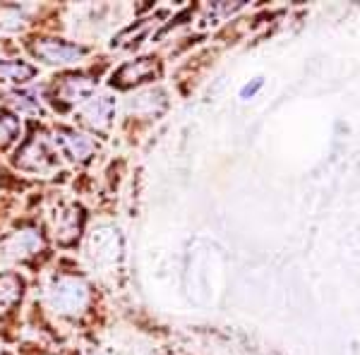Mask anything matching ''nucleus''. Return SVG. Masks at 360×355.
Here are the masks:
<instances>
[{
    "instance_id": "nucleus-1",
    "label": "nucleus",
    "mask_w": 360,
    "mask_h": 355,
    "mask_svg": "<svg viewBox=\"0 0 360 355\" xmlns=\"http://www.w3.org/2000/svg\"><path fill=\"white\" fill-rule=\"evenodd\" d=\"M86 300H89V290L77 278H60L51 290V302L63 314H77L84 310Z\"/></svg>"
},
{
    "instance_id": "nucleus-2",
    "label": "nucleus",
    "mask_w": 360,
    "mask_h": 355,
    "mask_svg": "<svg viewBox=\"0 0 360 355\" xmlns=\"http://www.w3.org/2000/svg\"><path fill=\"white\" fill-rule=\"evenodd\" d=\"M34 53L41 60L51 63V65H68V63H75L77 58H82L84 49L77 44L60 41V39H44V41L34 46Z\"/></svg>"
},
{
    "instance_id": "nucleus-3",
    "label": "nucleus",
    "mask_w": 360,
    "mask_h": 355,
    "mask_svg": "<svg viewBox=\"0 0 360 355\" xmlns=\"http://www.w3.org/2000/svg\"><path fill=\"white\" fill-rule=\"evenodd\" d=\"M17 166H22L25 171H44L46 166H53V159H51V151L46 149L44 142L32 139L17 154Z\"/></svg>"
},
{
    "instance_id": "nucleus-4",
    "label": "nucleus",
    "mask_w": 360,
    "mask_h": 355,
    "mask_svg": "<svg viewBox=\"0 0 360 355\" xmlns=\"http://www.w3.org/2000/svg\"><path fill=\"white\" fill-rule=\"evenodd\" d=\"M56 142L60 144L63 154L70 156L72 161H84L86 156L94 151V144H91V139L84 137V135H79V132H75V130H58Z\"/></svg>"
},
{
    "instance_id": "nucleus-5",
    "label": "nucleus",
    "mask_w": 360,
    "mask_h": 355,
    "mask_svg": "<svg viewBox=\"0 0 360 355\" xmlns=\"http://www.w3.org/2000/svg\"><path fill=\"white\" fill-rule=\"evenodd\" d=\"M91 89H94V82H91L86 75H72V77H65L60 84H58L56 94L63 98V101H82L91 94Z\"/></svg>"
},
{
    "instance_id": "nucleus-6",
    "label": "nucleus",
    "mask_w": 360,
    "mask_h": 355,
    "mask_svg": "<svg viewBox=\"0 0 360 355\" xmlns=\"http://www.w3.org/2000/svg\"><path fill=\"white\" fill-rule=\"evenodd\" d=\"M39 247H41V240H39L37 231L15 233V238L10 240V252H15V257H27V254H34Z\"/></svg>"
},
{
    "instance_id": "nucleus-7",
    "label": "nucleus",
    "mask_w": 360,
    "mask_h": 355,
    "mask_svg": "<svg viewBox=\"0 0 360 355\" xmlns=\"http://www.w3.org/2000/svg\"><path fill=\"white\" fill-rule=\"evenodd\" d=\"M0 77L10 79V82H27V79L34 77V67L20 60H15V63L0 60Z\"/></svg>"
},
{
    "instance_id": "nucleus-8",
    "label": "nucleus",
    "mask_w": 360,
    "mask_h": 355,
    "mask_svg": "<svg viewBox=\"0 0 360 355\" xmlns=\"http://www.w3.org/2000/svg\"><path fill=\"white\" fill-rule=\"evenodd\" d=\"M22 283L15 276H3L0 278V307H10L15 305V300L22 293Z\"/></svg>"
},
{
    "instance_id": "nucleus-9",
    "label": "nucleus",
    "mask_w": 360,
    "mask_h": 355,
    "mask_svg": "<svg viewBox=\"0 0 360 355\" xmlns=\"http://www.w3.org/2000/svg\"><path fill=\"white\" fill-rule=\"evenodd\" d=\"M108 108H111V103L108 101H101V98H96V101H91L89 106L84 108V118H86V123H91V125H101L103 120H106V115H108Z\"/></svg>"
},
{
    "instance_id": "nucleus-10",
    "label": "nucleus",
    "mask_w": 360,
    "mask_h": 355,
    "mask_svg": "<svg viewBox=\"0 0 360 355\" xmlns=\"http://www.w3.org/2000/svg\"><path fill=\"white\" fill-rule=\"evenodd\" d=\"M17 135H20V120H17L15 115L3 113L0 115V147L13 142Z\"/></svg>"
}]
</instances>
